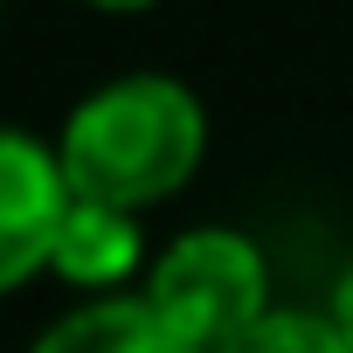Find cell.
Returning <instances> with one entry per match:
<instances>
[{
  "label": "cell",
  "mask_w": 353,
  "mask_h": 353,
  "mask_svg": "<svg viewBox=\"0 0 353 353\" xmlns=\"http://www.w3.org/2000/svg\"><path fill=\"white\" fill-rule=\"evenodd\" d=\"M28 353H188V346L145 298L111 291V298H90V305L63 312Z\"/></svg>",
  "instance_id": "obj_5"
},
{
  "label": "cell",
  "mask_w": 353,
  "mask_h": 353,
  "mask_svg": "<svg viewBox=\"0 0 353 353\" xmlns=\"http://www.w3.org/2000/svg\"><path fill=\"white\" fill-rule=\"evenodd\" d=\"M70 201L77 194L63 181L56 145H42L21 125H0V298L49 270Z\"/></svg>",
  "instance_id": "obj_3"
},
{
  "label": "cell",
  "mask_w": 353,
  "mask_h": 353,
  "mask_svg": "<svg viewBox=\"0 0 353 353\" xmlns=\"http://www.w3.org/2000/svg\"><path fill=\"white\" fill-rule=\"evenodd\" d=\"M139 250H145V243H139V215L104 208V201H70L49 270H56L63 284H77V291L111 298V291L139 270Z\"/></svg>",
  "instance_id": "obj_4"
},
{
  "label": "cell",
  "mask_w": 353,
  "mask_h": 353,
  "mask_svg": "<svg viewBox=\"0 0 353 353\" xmlns=\"http://www.w3.org/2000/svg\"><path fill=\"white\" fill-rule=\"evenodd\" d=\"M83 8H97V14H139V8H152V0H83Z\"/></svg>",
  "instance_id": "obj_8"
},
{
  "label": "cell",
  "mask_w": 353,
  "mask_h": 353,
  "mask_svg": "<svg viewBox=\"0 0 353 353\" xmlns=\"http://www.w3.org/2000/svg\"><path fill=\"white\" fill-rule=\"evenodd\" d=\"M325 319L339 325V339L353 346V256H346V270H339V284H332V305H325Z\"/></svg>",
  "instance_id": "obj_7"
},
{
  "label": "cell",
  "mask_w": 353,
  "mask_h": 353,
  "mask_svg": "<svg viewBox=\"0 0 353 353\" xmlns=\"http://www.w3.org/2000/svg\"><path fill=\"white\" fill-rule=\"evenodd\" d=\"M145 305L181 332L188 353H222L250 325H263L270 305V263L243 229H188L152 263Z\"/></svg>",
  "instance_id": "obj_2"
},
{
  "label": "cell",
  "mask_w": 353,
  "mask_h": 353,
  "mask_svg": "<svg viewBox=\"0 0 353 353\" xmlns=\"http://www.w3.org/2000/svg\"><path fill=\"white\" fill-rule=\"evenodd\" d=\"M222 353H353L346 339H339V325L325 319V312H291V305H277L263 325H250L236 346H222Z\"/></svg>",
  "instance_id": "obj_6"
},
{
  "label": "cell",
  "mask_w": 353,
  "mask_h": 353,
  "mask_svg": "<svg viewBox=\"0 0 353 353\" xmlns=\"http://www.w3.org/2000/svg\"><path fill=\"white\" fill-rule=\"evenodd\" d=\"M208 152V111L181 77H118L104 90H90L56 139L63 181L77 201H104L125 215H145L159 201H173Z\"/></svg>",
  "instance_id": "obj_1"
}]
</instances>
